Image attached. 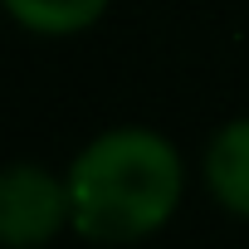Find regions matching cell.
Returning a JSON list of instances; mask_svg holds the SVG:
<instances>
[{
    "label": "cell",
    "instance_id": "2",
    "mask_svg": "<svg viewBox=\"0 0 249 249\" xmlns=\"http://www.w3.org/2000/svg\"><path fill=\"white\" fill-rule=\"evenodd\" d=\"M64 230H73L69 181L39 161H15L0 176V239L10 249H44Z\"/></svg>",
    "mask_w": 249,
    "mask_h": 249
},
{
    "label": "cell",
    "instance_id": "1",
    "mask_svg": "<svg viewBox=\"0 0 249 249\" xmlns=\"http://www.w3.org/2000/svg\"><path fill=\"white\" fill-rule=\"evenodd\" d=\"M64 181L78 239L137 244L176 215L186 196V161L176 142L152 127H107L69 161Z\"/></svg>",
    "mask_w": 249,
    "mask_h": 249
},
{
    "label": "cell",
    "instance_id": "3",
    "mask_svg": "<svg viewBox=\"0 0 249 249\" xmlns=\"http://www.w3.org/2000/svg\"><path fill=\"white\" fill-rule=\"evenodd\" d=\"M200 176L220 210L249 220V117L225 122L210 137V147L200 157Z\"/></svg>",
    "mask_w": 249,
    "mask_h": 249
},
{
    "label": "cell",
    "instance_id": "4",
    "mask_svg": "<svg viewBox=\"0 0 249 249\" xmlns=\"http://www.w3.org/2000/svg\"><path fill=\"white\" fill-rule=\"evenodd\" d=\"M112 0H5V10L20 30L44 35V39H64V35H83L88 25L103 20V10Z\"/></svg>",
    "mask_w": 249,
    "mask_h": 249
}]
</instances>
